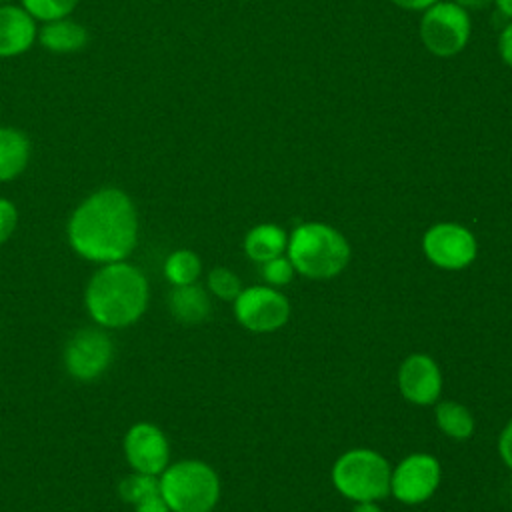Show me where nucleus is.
Returning a JSON list of instances; mask_svg holds the SVG:
<instances>
[{
	"label": "nucleus",
	"mask_w": 512,
	"mask_h": 512,
	"mask_svg": "<svg viewBox=\"0 0 512 512\" xmlns=\"http://www.w3.org/2000/svg\"><path fill=\"white\" fill-rule=\"evenodd\" d=\"M138 240V216L132 200L118 188L88 196L70 216L68 242L90 262L126 260Z\"/></svg>",
	"instance_id": "nucleus-1"
},
{
	"label": "nucleus",
	"mask_w": 512,
	"mask_h": 512,
	"mask_svg": "<svg viewBox=\"0 0 512 512\" xmlns=\"http://www.w3.org/2000/svg\"><path fill=\"white\" fill-rule=\"evenodd\" d=\"M148 280L144 272L126 260L102 264L90 278L84 304L90 318L104 328L134 324L148 306Z\"/></svg>",
	"instance_id": "nucleus-2"
},
{
	"label": "nucleus",
	"mask_w": 512,
	"mask_h": 512,
	"mask_svg": "<svg viewBox=\"0 0 512 512\" xmlns=\"http://www.w3.org/2000/svg\"><path fill=\"white\" fill-rule=\"evenodd\" d=\"M286 248L294 270L312 280L338 276L350 260L348 240L336 228L322 222L300 224Z\"/></svg>",
	"instance_id": "nucleus-3"
},
{
	"label": "nucleus",
	"mask_w": 512,
	"mask_h": 512,
	"mask_svg": "<svg viewBox=\"0 0 512 512\" xmlns=\"http://www.w3.org/2000/svg\"><path fill=\"white\" fill-rule=\"evenodd\" d=\"M160 494L170 512H210L220 498V480L200 460H180L158 476Z\"/></svg>",
	"instance_id": "nucleus-4"
},
{
	"label": "nucleus",
	"mask_w": 512,
	"mask_h": 512,
	"mask_svg": "<svg viewBox=\"0 0 512 512\" xmlns=\"http://www.w3.org/2000/svg\"><path fill=\"white\" fill-rule=\"evenodd\" d=\"M392 470L386 458L368 448L344 452L332 468L336 490L354 502H376L390 494Z\"/></svg>",
	"instance_id": "nucleus-5"
},
{
	"label": "nucleus",
	"mask_w": 512,
	"mask_h": 512,
	"mask_svg": "<svg viewBox=\"0 0 512 512\" xmlns=\"http://www.w3.org/2000/svg\"><path fill=\"white\" fill-rule=\"evenodd\" d=\"M420 36L432 54L452 56L460 52L470 38V18L466 10L454 2H436L426 10L420 22Z\"/></svg>",
	"instance_id": "nucleus-6"
},
{
	"label": "nucleus",
	"mask_w": 512,
	"mask_h": 512,
	"mask_svg": "<svg viewBox=\"0 0 512 512\" xmlns=\"http://www.w3.org/2000/svg\"><path fill=\"white\" fill-rule=\"evenodd\" d=\"M236 320L250 332H274L288 322L290 304L286 296L270 286H250L234 300Z\"/></svg>",
	"instance_id": "nucleus-7"
},
{
	"label": "nucleus",
	"mask_w": 512,
	"mask_h": 512,
	"mask_svg": "<svg viewBox=\"0 0 512 512\" xmlns=\"http://www.w3.org/2000/svg\"><path fill=\"white\" fill-rule=\"evenodd\" d=\"M112 356L114 346L104 330L82 328L68 340L64 348V366L72 378L90 382L106 372Z\"/></svg>",
	"instance_id": "nucleus-8"
},
{
	"label": "nucleus",
	"mask_w": 512,
	"mask_h": 512,
	"mask_svg": "<svg viewBox=\"0 0 512 512\" xmlns=\"http://www.w3.org/2000/svg\"><path fill=\"white\" fill-rule=\"evenodd\" d=\"M426 258L444 270H462L476 258L474 234L454 222H440L426 230L422 238Z\"/></svg>",
	"instance_id": "nucleus-9"
},
{
	"label": "nucleus",
	"mask_w": 512,
	"mask_h": 512,
	"mask_svg": "<svg viewBox=\"0 0 512 512\" xmlns=\"http://www.w3.org/2000/svg\"><path fill=\"white\" fill-rule=\"evenodd\" d=\"M440 462L430 454H410L392 472L390 492L404 504L428 500L440 484Z\"/></svg>",
	"instance_id": "nucleus-10"
},
{
	"label": "nucleus",
	"mask_w": 512,
	"mask_h": 512,
	"mask_svg": "<svg viewBox=\"0 0 512 512\" xmlns=\"http://www.w3.org/2000/svg\"><path fill=\"white\" fill-rule=\"evenodd\" d=\"M124 456L134 472L160 476L170 460V444L156 424L136 422L124 436Z\"/></svg>",
	"instance_id": "nucleus-11"
},
{
	"label": "nucleus",
	"mask_w": 512,
	"mask_h": 512,
	"mask_svg": "<svg viewBox=\"0 0 512 512\" xmlns=\"http://www.w3.org/2000/svg\"><path fill=\"white\" fill-rule=\"evenodd\" d=\"M402 396L418 406L434 404L442 392V374L428 354H410L398 370Z\"/></svg>",
	"instance_id": "nucleus-12"
},
{
	"label": "nucleus",
	"mask_w": 512,
	"mask_h": 512,
	"mask_svg": "<svg viewBox=\"0 0 512 512\" xmlns=\"http://www.w3.org/2000/svg\"><path fill=\"white\" fill-rule=\"evenodd\" d=\"M32 16L16 6L0 8V56H14L24 52L34 40Z\"/></svg>",
	"instance_id": "nucleus-13"
},
{
	"label": "nucleus",
	"mask_w": 512,
	"mask_h": 512,
	"mask_svg": "<svg viewBox=\"0 0 512 512\" xmlns=\"http://www.w3.org/2000/svg\"><path fill=\"white\" fill-rule=\"evenodd\" d=\"M168 308L172 316L184 324H198L210 314V300L196 282L186 286H174L168 296Z\"/></svg>",
	"instance_id": "nucleus-14"
},
{
	"label": "nucleus",
	"mask_w": 512,
	"mask_h": 512,
	"mask_svg": "<svg viewBox=\"0 0 512 512\" xmlns=\"http://www.w3.org/2000/svg\"><path fill=\"white\" fill-rule=\"evenodd\" d=\"M286 246V232L276 224H258L244 238L246 256L260 264L276 256H282Z\"/></svg>",
	"instance_id": "nucleus-15"
},
{
	"label": "nucleus",
	"mask_w": 512,
	"mask_h": 512,
	"mask_svg": "<svg viewBox=\"0 0 512 512\" xmlns=\"http://www.w3.org/2000/svg\"><path fill=\"white\" fill-rule=\"evenodd\" d=\"M28 156L26 136L12 128H0V182L16 178L26 168Z\"/></svg>",
	"instance_id": "nucleus-16"
},
{
	"label": "nucleus",
	"mask_w": 512,
	"mask_h": 512,
	"mask_svg": "<svg viewBox=\"0 0 512 512\" xmlns=\"http://www.w3.org/2000/svg\"><path fill=\"white\" fill-rule=\"evenodd\" d=\"M434 418L438 428L454 440H466L474 432V418L470 410L460 402H438L434 408Z\"/></svg>",
	"instance_id": "nucleus-17"
},
{
	"label": "nucleus",
	"mask_w": 512,
	"mask_h": 512,
	"mask_svg": "<svg viewBox=\"0 0 512 512\" xmlns=\"http://www.w3.org/2000/svg\"><path fill=\"white\" fill-rule=\"evenodd\" d=\"M40 40L46 48L54 52H74L84 48L88 42V34L82 26L68 22V20H52L48 26H44Z\"/></svg>",
	"instance_id": "nucleus-18"
},
{
	"label": "nucleus",
	"mask_w": 512,
	"mask_h": 512,
	"mask_svg": "<svg viewBox=\"0 0 512 512\" xmlns=\"http://www.w3.org/2000/svg\"><path fill=\"white\" fill-rule=\"evenodd\" d=\"M202 272L200 256L192 250H176L164 262V276L172 286L194 284Z\"/></svg>",
	"instance_id": "nucleus-19"
},
{
	"label": "nucleus",
	"mask_w": 512,
	"mask_h": 512,
	"mask_svg": "<svg viewBox=\"0 0 512 512\" xmlns=\"http://www.w3.org/2000/svg\"><path fill=\"white\" fill-rule=\"evenodd\" d=\"M208 288L220 300L234 302L236 296L242 292V282L232 270H228L224 266H216L208 274Z\"/></svg>",
	"instance_id": "nucleus-20"
},
{
	"label": "nucleus",
	"mask_w": 512,
	"mask_h": 512,
	"mask_svg": "<svg viewBox=\"0 0 512 512\" xmlns=\"http://www.w3.org/2000/svg\"><path fill=\"white\" fill-rule=\"evenodd\" d=\"M160 488L158 476H150V474H140V472H132L126 478H122V482L118 484V494L126 504H134L138 502L144 494L152 492Z\"/></svg>",
	"instance_id": "nucleus-21"
},
{
	"label": "nucleus",
	"mask_w": 512,
	"mask_h": 512,
	"mask_svg": "<svg viewBox=\"0 0 512 512\" xmlns=\"http://www.w3.org/2000/svg\"><path fill=\"white\" fill-rule=\"evenodd\" d=\"M24 8L30 16H36L40 20H60L64 18L78 0H22Z\"/></svg>",
	"instance_id": "nucleus-22"
},
{
	"label": "nucleus",
	"mask_w": 512,
	"mask_h": 512,
	"mask_svg": "<svg viewBox=\"0 0 512 512\" xmlns=\"http://www.w3.org/2000/svg\"><path fill=\"white\" fill-rule=\"evenodd\" d=\"M260 274L262 278L272 284V286H284L292 280L294 276V266L288 258L284 256H276L272 260H266L262 262V268H260Z\"/></svg>",
	"instance_id": "nucleus-23"
},
{
	"label": "nucleus",
	"mask_w": 512,
	"mask_h": 512,
	"mask_svg": "<svg viewBox=\"0 0 512 512\" xmlns=\"http://www.w3.org/2000/svg\"><path fill=\"white\" fill-rule=\"evenodd\" d=\"M16 224H18L16 206L10 200L0 198V244L12 236V232L16 230Z\"/></svg>",
	"instance_id": "nucleus-24"
},
{
	"label": "nucleus",
	"mask_w": 512,
	"mask_h": 512,
	"mask_svg": "<svg viewBox=\"0 0 512 512\" xmlns=\"http://www.w3.org/2000/svg\"><path fill=\"white\" fill-rule=\"evenodd\" d=\"M134 506V512H170L168 504L164 502L162 494H160V488L144 494L138 502L132 504Z\"/></svg>",
	"instance_id": "nucleus-25"
},
{
	"label": "nucleus",
	"mask_w": 512,
	"mask_h": 512,
	"mask_svg": "<svg viewBox=\"0 0 512 512\" xmlns=\"http://www.w3.org/2000/svg\"><path fill=\"white\" fill-rule=\"evenodd\" d=\"M498 452H500V458L504 460V464L512 470V420L504 426V430L500 432V438H498Z\"/></svg>",
	"instance_id": "nucleus-26"
},
{
	"label": "nucleus",
	"mask_w": 512,
	"mask_h": 512,
	"mask_svg": "<svg viewBox=\"0 0 512 512\" xmlns=\"http://www.w3.org/2000/svg\"><path fill=\"white\" fill-rule=\"evenodd\" d=\"M498 48H500V56L502 60L512 66V24H508L502 34H500V40H498Z\"/></svg>",
	"instance_id": "nucleus-27"
},
{
	"label": "nucleus",
	"mask_w": 512,
	"mask_h": 512,
	"mask_svg": "<svg viewBox=\"0 0 512 512\" xmlns=\"http://www.w3.org/2000/svg\"><path fill=\"white\" fill-rule=\"evenodd\" d=\"M392 2L402 8H408V10H424V8H430L432 4H436L438 0H392Z\"/></svg>",
	"instance_id": "nucleus-28"
},
{
	"label": "nucleus",
	"mask_w": 512,
	"mask_h": 512,
	"mask_svg": "<svg viewBox=\"0 0 512 512\" xmlns=\"http://www.w3.org/2000/svg\"><path fill=\"white\" fill-rule=\"evenodd\" d=\"M352 512H382L380 506H376L374 502H358Z\"/></svg>",
	"instance_id": "nucleus-29"
},
{
	"label": "nucleus",
	"mask_w": 512,
	"mask_h": 512,
	"mask_svg": "<svg viewBox=\"0 0 512 512\" xmlns=\"http://www.w3.org/2000/svg\"><path fill=\"white\" fill-rule=\"evenodd\" d=\"M490 0H454V4L462 8H484Z\"/></svg>",
	"instance_id": "nucleus-30"
},
{
	"label": "nucleus",
	"mask_w": 512,
	"mask_h": 512,
	"mask_svg": "<svg viewBox=\"0 0 512 512\" xmlns=\"http://www.w3.org/2000/svg\"><path fill=\"white\" fill-rule=\"evenodd\" d=\"M496 4H498V8H500L506 16L512 18V0H496Z\"/></svg>",
	"instance_id": "nucleus-31"
},
{
	"label": "nucleus",
	"mask_w": 512,
	"mask_h": 512,
	"mask_svg": "<svg viewBox=\"0 0 512 512\" xmlns=\"http://www.w3.org/2000/svg\"><path fill=\"white\" fill-rule=\"evenodd\" d=\"M0 2H6V0H0Z\"/></svg>",
	"instance_id": "nucleus-32"
}]
</instances>
